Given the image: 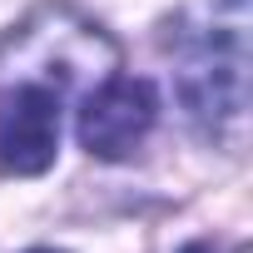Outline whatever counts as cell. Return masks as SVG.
Wrapping results in <instances>:
<instances>
[{
  "label": "cell",
  "instance_id": "7a4b0ae2",
  "mask_svg": "<svg viewBox=\"0 0 253 253\" xmlns=\"http://www.w3.org/2000/svg\"><path fill=\"white\" fill-rule=\"evenodd\" d=\"M5 70L0 80V169L10 174H45L60 154V119L65 89L35 70Z\"/></svg>",
  "mask_w": 253,
  "mask_h": 253
},
{
  "label": "cell",
  "instance_id": "3957f363",
  "mask_svg": "<svg viewBox=\"0 0 253 253\" xmlns=\"http://www.w3.org/2000/svg\"><path fill=\"white\" fill-rule=\"evenodd\" d=\"M154 119H159V89L149 80H139V75L109 70L104 80H94L84 89L75 134H80L84 154H94L104 164H119L149 139Z\"/></svg>",
  "mask_w": 253,
  "mask_h": 253
},
{
  "label": "cell",
  "instance_id": "5b68a950",
  "mask_svg": "<svg viewBox=\"0 0 253 253\" xmlns=\"http://www.w3.org/2000/svg\"><path fill=\"white\" fill-rule=\"evenodd\" d=\"M30 253H60V248H30Z\"/></svg>",
  "mask_w": 253,
  "mask_h": 253
},
{
  "label": "cell",
  "instance_id": "277c9868",
  "mask_svg": "<svg viewBox=\"0 0 253 253\" xmlns=\"http://www.w3.org/2000/svg\"><path fill=\"white\" fill-rule=\"evenodd\" d=\"M179 253H248V243H213V238H199V243H189V248H179Z\"/></svg>",
  "mask_w": 253,
  "mask_h": 253
},
{
  "label": "cell",
  "instance_id": "6da1fadb",
  "mask_svg": "<svg viewBox=\"0 0 253 253\" xmlns=\"http://www.w3.org/2000/svg\"><path fill=\"white\" fill-rule=\"evenodd\" d=\"M174 94L189 124L223 149L243 144L248 124V0H194L164 25Z\"/></svg>",
  "mask_w": 253,
  "mask_h": 253
}]
</instances>
